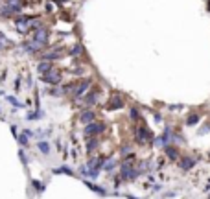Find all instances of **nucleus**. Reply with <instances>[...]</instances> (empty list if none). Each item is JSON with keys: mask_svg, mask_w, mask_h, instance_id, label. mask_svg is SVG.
I'll return each instance as SVG.
<instances>
[{"mask_svg": "<svg viewBox=\"0 0 210 199\" xmlns=\"http://www.w3.org/2000/svg\"><path fill=\"white\" fill-rule=\"evenodd\" d=\"M33 41L39 42L41 46H46V42H48V30H44V28H35V30H33Z\"/></svg>", "mask_w": 210, "mask_h": 199, "instance_id": "obj_4", "label": "nucleus"}, {"mask_svg": "<svg viewBox=\"0 0 210 199\" xmlns=\"http://www.w3.org/2000/svg\"><path fill=\"white\" fill-rule=\"evenodd\" d=\"M131 153H133V149H131V146H124V148H122V155H124V157H129Z\"/></svg>", "mask_w": 210, "mask_h": 199, "instance_id": "obj_21", "label": "nucleus"}, {"mask_svg": "<svg viewBox=\"0 0 210 199\" xmlns=\"http://www.w3.org/2000/svg\"><path fill=\"white\" fill-rule=\"evenodd\" d=\"M54 173H66V175H72L74 172H72L68 166H63V168H55V170H54Z\"/></svg>", "mask_w": 210, "mask_h": 199, "instance_id": "obj_17", "label": "nucleus"}, {"mask_svg": "<svg viewBox=\"0 0 210 199\" xmlns=\"http://www.w3.org/2000/svg\"><path fill=\"white\" fill-rule=\"evenodd\" d=\"M31 184H33V188H35V190H37V192H44V184H42L41 181L33 179V181H31Z\"/></svg>", "mask_w": 210, "mask_h": 199, "instance_id": "obj_18", "label": "nucleus"}, {"mask_svg": "<svg viewBox=\"0 0 210 199\" xmlns=\"http://www.w3.org/2000/svg\"><path fill=\"white\" fill-rule=\"evenodd\" d=\"M19 157H21V160H22V164H24V166H26V164H28V159H26V155H24V151H19Z\"/></svg>", "mask_w": 210, "mask_h": 199, "instance_id": "obj_24", "label": "nucleus"}, {"mask_svg": "<svg viewBox=\"0 0 210 199\" xmlns=\"http://www.w3.org/2000/svg\"><path fill=\"white\" fill-rule=\"evenodd\" d=\"M94 120H96V113H94V111H88V109H87V111H81V113H79V122L85 124V125L90 124V122H94Z\"/></svg>", "mask_w": 210, "mask_h": 199, "instance_id": "obj_5", "label": "nucleus"}, {"mask_svg": "<svg viewBox=\"0 0 210 199\" xmlns=\"http://www.w3.org/2000/svg\"><path fill=\"white\" fill-rule=\"evenodd\" d=\"M96 101H98V92H96V90H90V92L87 94V98H85V105L90 107V105H94Z\"/></svg>", "mask_w": 210, "mask_h": 199, "instance_id": "obj_12", "label": "nucleus"}, {"mask_svg": "<svg viewBox=\"0 0 210 199\" xmlns=\"http://www.w3.org/2000/svg\"><path fill=\"white\" fill-rule=\"evenodd\" d=\"M83 182H85V186H87V188H90L94 194H98V196H102V197H105V196H107V192H105L102 186H98V184H92L90 181H83Z\"/></svg>", "mask_w": 210, "mask_h": 199, "instance_id": "obj_8", "label": "nucleus"}, {"mask_svg": "<svg viewBox=\"0 0 210 199\" xmlns=\"http://www.w3.org/2000/svg\"><path fill=\"white\" fill-rule=\"evenodd\" d=\"M199 120H201V116H199L197 113H193V114H190L188 118H186V125H195Z\"/></svg>", "mask_w": 210, "mask_h": 199, "instance_id": "obj_16", "label": "nucleus"}, {"mask_svg": "<svg viewBox=\"0 0 210 199\" xmlns=\"http://www.w3.org/2000/svg\"><path fill=\"white\" fill-rule=\"evenodd\" d=\"M135 138H136V142H138L140 146H144V144H147L149 140H153V137H151V133H149L147 127L140 125V127L135 129Z\"/></svg>", "mask_w": 210, "mask_h": 199, "instance_id": "obj_2", "label": "nucleus"}, {"mask_svg": "<svg viewBox=\"0 0 210 199\" xmlns=\"http://www.w3.org/2000/svg\"><path fill=\"white\" fill-rule=\"evenodd\" d=\"M126 197L127 199H136V197H133V196H129V194H126Z\"/></svg>", "mask_w": 210, "mask_h": 199, "instance_id": "obj_28", "label": "nucleus"}, {"mask_svg": "<svg viewBox=\"0 0 210 199\" xmlns=\"http://www.w3.org/2000/svg\"><path fill=\"white\" fill-rule=\"evenodd\" d=\"M98 148V138L96 137H88V142H87V151L90 153V151H94Z\"/></svg>", "mask_w": 210, "mask_h": 199, "instance_id": "obj_13", "label": "nucleus"}, {"mask_svg": "<svg viewBox=\"0 0 210 199\" xmlns=\"http://www.w3.org/2000/svg\"><path fill=\"white\" fill-rule=\"evenodd\" d=\"M88 87H90V81H88V80L83 81V83H81V85H79V87L76 89V98L79 100L81 96H85V94H87V89H88Z\"/></svg>", "mask_w": 210, "mask_h": 199, "instance_id": "obj_11", "label": "nucleus"}, {"mask_svg": "<svg viewBox=\"0 0 210 199\" xmlns=\"http://www.w3.org/2000/svg\"><path fill=\"white\" fill-rule=\"evenodd\" d=\"M37 149L41 151L42 155H48V153H50V144H48V142H39V144H37Z\"/></svg>", "mask_w": 210, "mask_h": 199, "instance_id": "obj_14", "label": "nucleus"}, {"mask_svg": "<svg viewBox=\"0 0 210 199\" xmlns=\"http://www.w3.org/2000/svg\"><path fill=\"white\" fill-rule=\"evenodd\" d=\"M129 118L131 120H138V111H136V107H131V111H129Z\"/></svg>", "mask_w": 210, "mask_h": 199, "instance_id": "obj_20", "label": "nucleus"}, {"mask_svg": "<svg viewBox=\"0 0 210 199\" xmlns=\"http://www.w3.org/2000/svg\"><path fill=\"white\" fill-rule=\"evenodd\" d=\"M208 131H210V124H207V125H205V127L199 131V135H203V133H208Z\"/></svg>", "mask_w": 210, "mask_h": 199, "instance_id": "obj_25", "label": "nucleus"}, {"mask_svg": "<svg viewBox=\"0 0 210 199\" xmlns=\"http://www.w3.org/2000/svg\"><path fill=\"white\" fill-rule=\"evenodd\" d=\"M122 107H124V100L120 96H112L109 100V107L107 109H122Z\"/></svg>", "mask_w": 210, "mask_h": 199, "instance_id": "obj_9", "label": "nucleus"}, {"mask_svg": "<svg viewBox=\"0 0 210 199\" xmlns=\"http://www.w3.org/2000/svg\"><path fill=\"white\" fill-rule=\"evenodd\" d=\"M155 120H157V122H160V120H162V116H160V113H155Z\"/></svg>", "mask_w": 210, "mask_h": 199, "instance_id": "obj_27", "label": "nucleus"}, {"mask_svg": "<svg viewBox=\"0 0 210 199\" xmlns=\"http://www.w3.org/2000/svg\"><path fill=\"white\" fill-rule=\"evenodd\" d=\"M44 83H50V85H57V83H61V72L59 70H55V68H50L48 72H44L41 78Z\"/></svg>", "mask_w": 210, "mask_h": 199, "instance_id": "obj_3", "label": "nucleus"}, {"mask_svg": "<svg viewBox=\"0 0 210 199\" xmlns=\"http://www.w3.org/2000/svg\"><path fill=\"white\" fill-rule=\"evenodd\" d=\"M70 54H72V56H79V54H83V48H81L79 44H76V46H72Z\"/></svg>", "mask_w": 210, "mask_h": 199, "instance_id": "obj_19", "label": "nucleus"}, {"mask_svg": "<svg viewBox=\"0 0 210 199\" xmlns=\"http://www.w3.org/2000/svg\"><path fill=\"white\" fill-rule=\"evenodd\" d=\"M164 151H166V157H169L171 160H177V159H179V149H177L175 146H169V144H166V146H164Z\"/></svg>", "mask_w": 210, "mask_h": 199, "instance_id": "obj_7", "label": "nucleus"}, {"mask_svg": "<svg viewBox=\"0 0 210 199\" xmlns=\"http://www.w3.org/2000/svg\"><path fill=\"white\" fill-rule=\"evenodd\" d=\"M17 138H19V142H21L22 146H26V144H28V137H26V135H21V137H17Z\"/></svg>", "mask_w": 210, "mask_h": 199, "instance_id": "obj_23", "label": "nucleus"}, {"mask_svg": "<svg viewBox=\"0 0 210 199\" xmlns=\"http://www.w3.org/2000/svg\"><path fill=\"white\" fill-rule=\"evenodd\" d=\"M208 199H210V196H208Z\"/></svg>", "mask_w": 210, "mask_h": 199, "instance_id": "obj_29", "label": "nucleus"}, {"mask_svg": "<svg viewBox=\"0 0 210 199\" xmlns=\"http://www.w3.org/2000/svg\"><path fill=\"white\" fill-rule=\"evenodd\" d=\"M195 162H197L195 157H184V159H181V162H179V168L184 170V172H188V170H192L195 166Z\"/></svg>", "mask_w": 210, "mask_h": 199, "instance_id": "obj_6", "label": "nucleus"}, {"mask_svg": "<svg viewBox=\"0 0 210 199\" xmlns=\"http://www.w3.org/2000/svg\"><path fill=\"white\" fill-rule=\"evenodd\" d=\"M7 101H9V103H13L15 107H22V103L19 101V100H15L13 96H7Z\"/></svg>", "mask_w": 210, "mask_h": 199, "instance_id": "obj_22", "label": "nucleus"}, {"mask_svg": "<svg viewBox=\"0 0 210 199\" xmlns=\"http://www.w3.org/2000/svg\"><path fill=\"white\" fill-rule=\"evenodd\" d=\"M105 131V124L103 122H90V124H87V127H85V137L88 138V137H98V135H102Z\"/></svg>", "mask_w": 210, "mask_h": 199, "instance_id": "obj_1", "label": "nucleus"}, {"mask_svg": "<svg viewBox=\"0 0 210 199\" xmlns=\"http://www.w3.org/2000/svg\"><path fill=\"white\" fill-rule=\"evenodd\" d=\"M102 166H103V170L105 172H112V170H114V166H116V160H103V164H102Z\"/></svg>", "mask_w": 210, "mask_h": 199, "instance_id": "obj_15", "label": "nucleus"}, {"mask_svg": "<svg viewBox=\"0 0 210 199\" xmlns=\"http://www.w3.org/2000/svg\"><path fill=\"white\" fill-rule=\"evenodd\" d=\"M50 68H54V65H52V61H48V59H44V61H41L39 65H37V72L39 74H44V72H48Z\"/></svg>", "mask_w": 210, "mask_h": 199, "instance_id": "obj_10", "label": "nucleus"}, {"mask_svg": "<svg viewBox=\"0 0 210 199\" xmlns=\"http://www.w3.org/2000/svg\"><path fill=\"white\" fill-rule=\"evenodd\" d=\"M22 135H26V137H33V131H30V129H26V131H22Z\"/></svg>", "mask_w": 210, "mask_h": 199, "instance_id": "obj_26", "label": "nucleus"}]
</instances>
